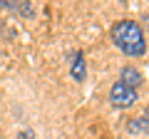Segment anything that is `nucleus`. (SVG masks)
I'll list each match as a JSON object with an SVG mask.
<instances>
[{
  "label": "nucleus",
  "instance_id": "1",
  "mask_svg": "<svg viewBox=\"0 0 149 139\" xmlns=\"http://www.w3.org/2000/svg\"><path fill=\"white\" fill-rule=\"evenodd\" d=\"M112 42L117 45L127 57H142L147 52V40H144V30L139 22L134 20H119L112 25Z\"/></svg>",
  "mask_w": 149,
  "mask_h": 139
},
{
  "label": "nucleus",
  "instance_id": "2",
  "mask_svg": "<svg viewBox=\"0 0 149 139\" xmlns=\"http://www.w3.org/2000/svg\"><path fill=\"white\" fill-rule=\"evenodd\" d=\"M137 90H132V87L122 85V82H114L109 90V102H112V107H117V109H129L137 104Z\"/></svg>",
  "mask_w": 149,
  "mask_h": 139
},
{
  "label": "nucleus",
  "instance_id": "3",
  "mask_svg": "<svg viewBox=\"0 0 149 139\" xmlns=\"http://www.w3.org/2000/svg\"><path fill=\"white\" fill-rule=\"evenodd\" d=\"M70 75H72L74 82H85V80H87V62H85V55H82V52H74V55H72Z\"/></svg>",
  "mask_w": 149,
  "mask_h": 139
},
{
  "label": "nucleus",
  "instance_id": "4",
  "mask_svg": "<svg viewBox=\"0 0 149 139\" xmlns=\"http://www.w3.org/2000/svg\"><path fill=\"white\" fill-rule=\"evenodd\" d=\"M119 82L127 85V87H132V90H137V87L144 82V77H142V72H139L137 67L127 65V67H122V72H119Z\"/></svg>",
  "mask_w": 149,
  "mask_h": 139
},
{
  "label": "nucleus",
  "instance_id": "5",
  "mask_svg": "<svg viewBox=\"0 0 149 139\" xmlns=\"http://www.w3.org/2000/svg\"><path fill=\"white\" fill-rule=\"evenodd\" d=\"M0 5H3V8H8V10H13V13H17V15L32 17V3H17V0H3Z\"/></svg>",
  "mask_w": 149,
  "mask_h": 139
},
{
  "label": "nucleus",
  "instance_id": "6",
  "mask_svg": "<svg viewBox=\"0 0 149 139\" xmlns=\"http://www.w3.org/2000/svg\"><path fill=\"white\" fill-rule=\"evenodd\" d=\"M127 132L129 134H147L149 132V122L139 114V117H132V119H127Z\"/></svg>",
  "mask_w": 149,
  "mask_h": 139
},
{
  "label": "nucleus",
  "instance_id": "7",
  "mask_svg": "<svg viewBox=\"0 0 149 139\" xmlns=\"http://www.w3.org/2000/svg\"><path fill=\"white\" fill-rule=\"evenodd\" d=\"M17 139H35V134H32V129H22V132L17 134Z\"/></svg>",
  "mask_w": 149,
  "mask_h": 139
}]
</instances>
